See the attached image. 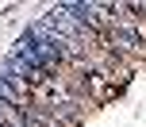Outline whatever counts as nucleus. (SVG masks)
I'll return each mask as SVG.
<instances>
[{"label":"nucleus","instance_id":"obj_1","mask_svg":"<svg viewBox=\"0 0 146 127\" xmlns=\"http://www.w3.org/2000/svg\"><path fill=\"white\" fill-rule=\"evenodd\" d=\"M142 35L135 23H111L108 27V50L111 54H142Z\"/></svg>","mask_w":146,"mask_h":127}]
</instances>
